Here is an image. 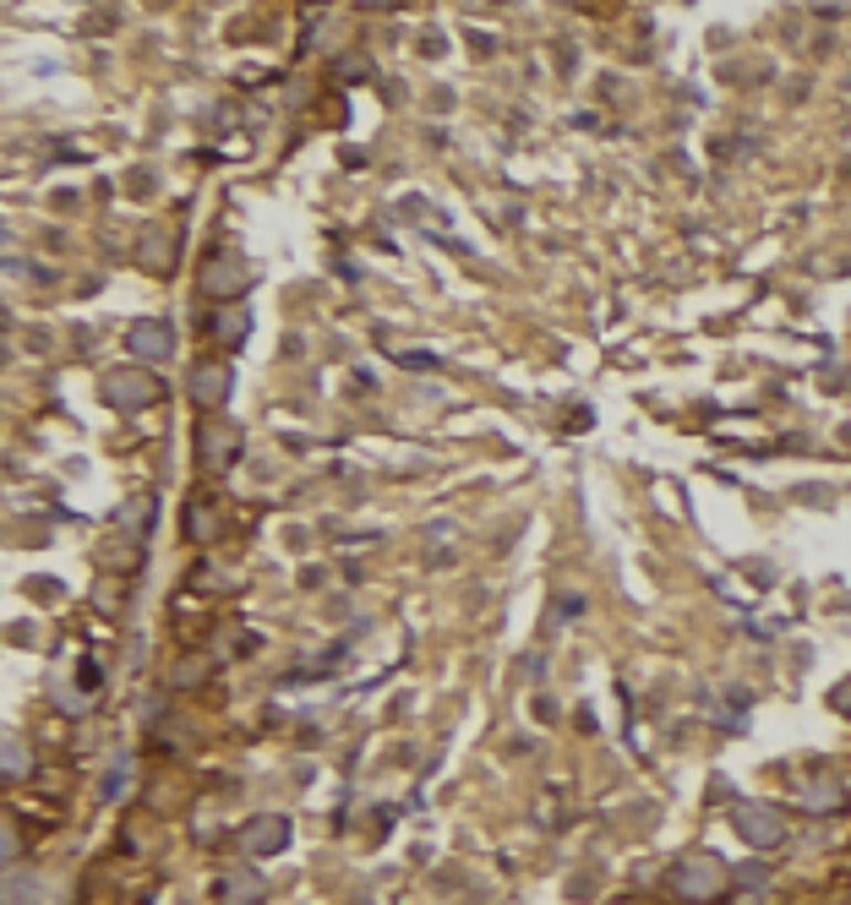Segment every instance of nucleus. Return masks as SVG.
<instances>
[{"mask_svg": "<svg viewBox=\"0 0 851 905\" xmlns=\"http://www.w3.org/2000/svg\"><path fill=\"white\" fill-rule=\"evenodd\" d=\"M726 862L721 856H682L677 867H671V895L688 905H715L726 895Z\"/></svg>", "mask_w": 851, "mask_h": 905, "instance_id": "obj_1", "label": "nucleus"}, {"mask_svg": "<svg viewBox=\"0 0 851 905\" xmlns=\"http://www.w3.org/2000/svg\"><path fill=\"white\" fill-rule=\"evenodd\" d=\"M104 404L109 409H120V415H131V409H148L153 398H159V376L148 371V365H120V371H109L104 376Z\"/></svg>", "mask_w": 851, "mask_h": 905, "instance_id": "obj_2", "label": "nucleus"}, {"mask_svg": "<svg viewBox=\"0 0 851 905\" xmlns=\"http://www.w3.org/2000/svg\"><path fill=\"white\" fill-rule=\"evenodd\" d=\"M732 823H737V834H743L754 851H775V845L786 840V818L775 813L769 802H737V808H732Z\"/></svg>", "mask_w": 851, "mask_h": 905, "instance_id": "obj_3", "label": "nucleus"}, {"mask_svg": "<svg viewBox=\"0 0 851 905\" xmlns=\"http://www.w3.org/2000/svg\"><path fill=\"white\" fill-rule=\"evenodd\" d=\"M230 387H235V365L230 361H196L191 365V404L196 409H224V398H230Z\"/></svg>", "mask_w": 851, "mask_h": 905, "instance_id": "obj_4", "label": "nucleus"}, {"mask_svg": "<svg viewBox=\"0 0 851 905\" xmlns=\"http://www.w3.org/2000/svg\"><path fill=\"white\" fill-rule=\"evenodd\" d=\"M196 284H202V295H213V300H235V295L252 284V273H246V263H235L230 252H213V257L202 263V273H196Z\"/></svg>", "mask_w": 851, "mask_h": 905, "instance_id": "obj_5", "label": "nucleus"}, {"mask_svg": "<svg viewBox=\"0 0 851 905\" xmlns=\"http://www.w3.org/2000/svg\"><path fill=\"white\" fill-rule=\"evenodd\" d=\"M213 901L219 905H263L268 901V879H263L257 867H230V873H219Z\"/></svg>", "mask_w": 851, "mask_h": 905, "instance_id": "obj_6", "label": "nucleus"}, {"mask_svg": "<svg viewBox=\"0 0 851 905\" xmlns=\"http://www.w3.org/2000/svg\"><path fill=\"white\" fill-rule=\"evenodd\" d=\"M241 426H230V420H219V426H202V437H196V453H202V469H230L235 458H241Z\"/></svg>", "mask_w": 851, "mask_h": 905, "instance_id": "obj_7", "label": "nucleus"}, {"mask_svg": "<svg viewBox=\"0 0 851 905\" xmlns=\"http://www.w3.org/2000/svg\"><path fill=\"white\" fill-rule=\"evenodd\" d=\"M126 350H131L142 365H164L170 355H175V333H170V322L153 317V322H137V328H131Z\"/></svg>", "mask_w": 851, "mask_h": 905, "instance_id": "obj_8", "label": "nucleus"}, {"mask_svg": "<svg viewBox=\"0 0 851 905\" xmlns=\"http://www.w3.org/2000/svg\"><path fill=\"white\" fill-rule=\"evenodd\" d=\"M235 845H241L246 856H268V851H284V845H289V818H274V813L252 818V823L235 834Z\"/></svg>", "mask_w": 851, "mask_h": 905, "instance_id": "obj_9", "label": "nucleus"}, {"mask_svg": "<svg viewBox=\"0 0 851 905\" xmlns=\"http://www.w3.org/2000/svg\"><path fill=\"white\" fill-rule=\"evenodd\" d=\"M841 802H847V786L830 780V775H819L813 786H802V808H813V813H830V808H841Z\"/></svg>", "mask_w": 851, "mask_h": 905, "instance_id": "obj_10", "label": "nucleus"}, {"mask_svg": "<svg viewBox=\"0 0 851 905\" xmlns=\"http://www.w3.org/2000/svg\"><path fill=\"white\" fill-rule=\"evenodd\" d=\"M28 769H33V753H28V742L11 731V736H6V780H22Z\"/></svg>", "mask_w": 851, "mask_h": 905, "instance_id": "obj_11", "label": "nucleus"}, {"mask_svg": "<svg viewBox=\"0 0 851 905\" xmlns=\"http://www.w3.org/2000/svg\"><path fill=\"white\" fill-rule=\"evenodd\" d=\"M246 328H252V317H246V311H224V317L213 322L219 344H241V339H246Z\"/></svg>", "mask_w": 851, "mask_h": 905, "instance_id": "obj_12", "label": "nucleus"}, {"mask_svg": "<svg viewBox=\"0 0 851 905\" xmlns=\"http://www.w3.org/2000/svg\"><path fill=\"white\" fill-rule=\"evenodd\" d=\"M33 901H39V884H33L28 873L11 867V873H6V905H33Z\"/></svg>", "mask_w": 851, "mask_h": 905, "instance_id": "obj_13", "label": "nucleus"}, {"mask_svg": "<svg viewBox=\"0 0 851 905\" xmlns=\"http://www.w3.org/2000/svg\"><path fill=\"white\" fill-rule=\"evenodd\" d=\"M187 535H191V541H213V535H219L213 508H187Z\"/></svg>", "mask_w": 851, "mask_h": 905, "instance_id": "obj_14", "label": "nucleus"}, {"mask_svg": "<svg viewBox=\"0 0 851 905\" xmlns=\"http://www.w3.org/2000/svg\"><path fill=\"white\" fill-rule=\"evenodd\" d=\"M836 710L851 721V682H841V688H836Z\"/></svg>", "mask_w": 851, "mask_h": 905, "instance_id": "obj_15", "label": "nucleus"}, {"mask_svg": "<svg viewBox=\"0 0 851 905\" xmlns=\"http://www.w3.org/2000/svg\"><path fill=\"white\" fill-rule=\"evenodd\" d=\"M737 879H743V884H764V879H769V867H743Z\"/></svg>", "mask_w": 851, "mask_h": 905, "instance_id": "obj_16", "label": "nucleus"}]
</instances>
